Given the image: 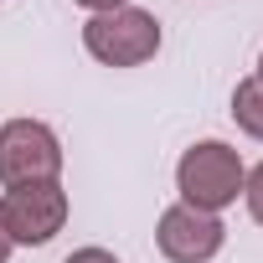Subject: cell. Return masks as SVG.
<instances>
[{"instance_id": "obj_1", "label": "cell", "mask_w": 263, "mask_h": 263, "mask_svg": "<svg viewBox=\"0 0 263 263\" xmlns=\"http://www.w3.org/2000/svg\"><path fill=\"white\" fill-rule=\"evenodd\" d=\"M242 181H248L242 155H237L232 145H222V140H201V145H191V150L181 155V165H176L181 201L196 206V212H212V217H217L222 206L237 201Z\"/></svg>"}, {"instance_id": "obj_2", "label": "cell", "mask_w": 263, "mask_h": 263, "mask_svg": "<svg viewBox=\"0 0 263 263\" xmlns=\"http://www.w3.org/2000/svg\"><path fill=\"white\" fill-rule=\"evenodd\" d=\"M83 47L103 67H140L160 52V21L140 6H119V11H103L83 26Z\"/></svg>"}, {"instance_id": "obj_3", "label": "cell", "mask_w": 263, "mask_h": 263, "mask_svg": "<svg viewBox=\"0 0 263 263\" xmlns=\"http://www.w3.org/2000/svg\"><path fill=\"white\" fill-rule=\"evenodd\" d=\"M57 171H62V140L42 119L0 124V186H6V191L57 181Z\"/></svg>"}, {"instance_id": "obj_4", "label": "cell", "mask_w": 263, "mask_h": 263, "mask_svg": "<svg viewBox=\"0 0 263 263\" xmlns=\"http://www.w3.org/2000/svg\"><path fill=\"white\" fill-rule=\"evenodd\" d=\"M67 222V191L57 181H42V186H16L0 196V227H6L11 242H26V248H42L62 232Z\"/></svg>"}, {"instance_id": "obj_5", "label": "cell", "mask_w": 263, "mask_h": 263, "mask_svg": "<svg viewBox=\"0 0 263 263\" xmlns=\"http://www.w3.org/2000/svg\"><path fill=\"white\" fill-rule=\"evenodd\" d=\"M160 253L171 263H212L227 242V227L212 217V212H196V206H165L160 212V232H155Z\"/></svg>"}, {"instance_id": "obj_6", "label": "cell", "mask_w": 263, "mask_h": 263, "mask_svg": "<svg viewBox=\"0 0 263 263\" xmlns=\"http://www.w3.org/2000/svg\"><path fill=\"white\" fill-rule=\"evenodd\" d=\"M232 119H237L242 135L263 140V83H258V78L237 83V93H232Z\"/></svg>"}, {"instance_id": "obj_7", "label": "cell", "mask_w": 263, "mask_h": 263, "mask_svg": "<svg viewBox=\"0 0 263 263\" xmlns=\"http://www.w3.org/2000/svg\"><path fill=\"white\" fill-rule=\"evenodd\" d=\"M242 196H248V212H253V222L263 227V165H253V171H248V181H242Z\"/></svg>"}, {"instance_id": "obj_8", "label": "cell", "mask_w": 263, "mask_h": 263, "mask_svg": "<svg viewBox=\"0 0 263 263\" xmlns=\"http://www.w3.org/2000/svg\"><path fill=\"white\" fill-rule=\"evenodd\" d=\"M62 263H119L108 248H78V253H67Z\"/></svg>"}, {"instance_id": "obj_9", "label": "cell", "mask_w": 263, "mask_h": 263, "mask_svg": "<svg viewBox=\"0 0 263 263\" xmlns=\"http://www.w3.org/2000/svg\"><path fill=\"white\" fill-rule=\"evenodd\" d=\"M78 6H88L93 16H103V11H119V6H124V0H78Z\"/></svg>"}, {"instance_id": "obj_10", "label": "cell", "mask_w": 263, "mask_h": 263, "mask_svg": "<svg viewBox=\"0 0 263 263\" xmlns=\"http://www.w3.org/2000/svg\"><path fill=\"white\" fill-rule=\"evenodd\" d=\"M11 248H16V242L6 237V227H0V263H6V258H11Z\"/></svg>"}, {"instance_id": "obj_11", "label": "cell", "mask_w": 263, "mask_h": 263, "mask_svg": "<svg viewBox=\"0 0 263 263\" xmlns=\"http://www.w3.org/2000/svg\"><path fill=\"white\" fill-rule=\"evenodd\" d=\"M258 83H263V57H258Z\"/></svg>"}]
</instances>
